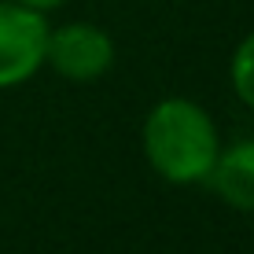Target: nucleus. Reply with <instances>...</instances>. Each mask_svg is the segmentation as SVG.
<instances>
[{"instance_id":"f03ea898","label":"nucleus","mask_w":254,"mask_h":254,"mask_svg":"<svg viewBox=\"0 0 254 254\" xmlns=\"http://www.w3.org/2000/svg\"><path fill=\"white\" fill-rule=\"evenodd\" d=\"M45 11L0 0V89L22 85L45 66V45H48Z\"/></svg>"},{"instance_id":"20e7f679","label":"nucleus","mask_w":254,"mask_h":254,"mask_svg":"<svg viewBox=\"0 0 254 254\" xmlns=\"http://www.w3.org/2000/svg\"><path fill=\"white\" fill-rule=\"evenodd\" d=\"M206 185L232 210L254 214V140H236L232 147H221L206 173Z\"/></svg>"},{"instance_id":"423d86ee","label":"nucleus","mask_w":254,"mask_h":254,"mask_svg":"<svg viewBox=\"0 0 254 254\" xmlns=\"http://www.w3.org/2000/svg\"><path fill=\"white\" fill-rule=\"evenodd\" d=\"M19 4L33 7V11H52V7H59V4H63V0H19Z\"/></svg>"},{"instance_id":"f257e3e1","label":"nucleus","mask_w":254,"mask_h":254,"mask_svg":"<svg viewBox=\"0 0 254 254\" xmlns=\"http://www.w3.org/2000/svg\"><path fill=\"white\" fill-rule=\"evenodd\" d=\"M221 140L214 118L191 100H162L144 118V155L170 185H199L214 166Z\"/></svg>"},{"instance_id":"39448f33","label":"nucleus","mask_w":254,"mask_h":254,"mask_svg":"<svg viewBox=\"0 0 254 254\" xmlns=\"http://www.w3.org/2000/svg\"><path fill=\"white\" fill-rule=\"evenodd\" d=\"M232 89L254 111V33L240 41V48L232 56Z\"/></svg>"},{"instance_id":"7ed1b4c3","label":"nucleus","mask_w":254,"mask_h":254,"mask_svg":"<svg viewBox=\"0 0 254 254\" xmlns=\"http://www.w3.org/2000/svg\"><path fill=\"white\" fill-rule=\"evenodd\" d=\"M45 63L70 81H96L115 63V41L92 22H66L59 30H48Z\"/></svg>"}]
</instances>
